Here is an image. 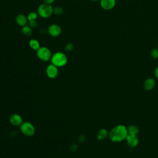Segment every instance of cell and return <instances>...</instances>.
Listing matches in <instances>:
<instances>
[{"label":"cell","mask_w":158,"mask_h":158,"mask_svg":"<svg viewBox=\"0 0 158 158\" xmlns=\"http://www.w3.org/2000/svg\"><path fill=\"white\" fill-rule=\"evenodd\" d=\"M127 135V127L123 124H118L110 129L108 137L112 142L117 143L125 140Z\"/></svg>","instance_id":"6da1fadb"},{"label":"cell","mask_w":158,"mask_h":158,"mask_svg":"<svg viewBox=\"0 0 158 158\" xmlns=\"http://www.w3.org/2000/svg\"><path fill=\"white\" fill-rule=\"evenodd\" d=\"M50 60L51 64L59 68L64 67L67 64L68 62V58L65 53L58 51L52 54Z\"/></svg>","instance_id":"7a4b0ae2"},{"label":"cell","mask_w":158,"mask_h":158,"mask_svg":"<svg viewBox=\"0 0 158 158\" xmlns=\"http://www.w3.org/2000/svg\"><path fill=\"white\" fill-rule=\"evenodd\" d=\"M37 13L38 15L42 18H48L53 14V7L51 4L43 2L39 6Z\"/></svg>","instance_id":"3957f363"},{"label":"cell","mask_w":158,"mask_h":158,"mask_svg":"<svg viewBox=\"0 0 158 158\" xmlns=\"http://www.w3.org/2000/svg\"><path fill=\"white\" fill-rule=\"evenodd\" d=\"M21 133L27 136H32L35 133V126L30 122H23L20 125Z\"/></svg>","instance_id":"277c9868"},{"label":"cell","mask_w":158,"mask_h":158,"mask_svg":"<svg viewBox=\"0 0 158 158\" xmlns=\"http://www.w3.org/2000/svg\"><path fill=\"white\" fill-rule=\"evenodd\" d=\"M36 56L38 58L44 62L51 60L52 54L50 49L46 46H41L36 51Z\"/></svg>","instance_id":"5b68a950"},{"label":"cell","mask_w":158,"mask_h":158,"mask_svg":"<svg viewBox=\"0 0 158 158\" xmlns=\"http://www.w3.org/2000/svg\"><path fill=\"white\" fill-rule=\"evenodd\" d=\"M46 73L49 78L54 79L59 74L58 67L52 64H51L47 66L46 69Z\"/></svg>","instance_id":"8992f818"},{"label":"cell","mask_w":158,"mask_h":158,"mask_svg":"<svg viewBox=\"0 0 158 158\" xmlns=\"http://www.w3.org/2000/svg\"><path fill=\"white\" fill-rule=\"evenodd\" d=\"M47 31L50 36L52 37H57L60 35L62 33V28L59 25L53 23L49 26Z\"/></svg>","instance_id":"52a82bcc"},{"label":"cell","mask_w":158,"mask_h":158,"mask_svg":"<svg viewBox=\"0 0 158 158\" xmlns=\"http://www.w3.org/2000/svg\"><path fill=\"white\" fill-rule=\"evenodd\" d=\"M125 141L128 147L131 148H134L138 145L139 139L138 135L128 134L127 136L126 137Z\"/></svg>","instance_id":"ba28073f"},{"label":"cell","mask_w":158,"mask_h":158,"mask_svg":"<svg viewBox=\"0 0 158 158\" xmlns=\"http://www.w3.org/2000/svg\"><path fill=\"white\" fill-rule=\"evenodd\" d=\"M9 122L10 123L11 125L15 127L19 126L23 122V119L22 117H21L20 115L19 114H12L10 115L9 117Z\"/></svg>","instance_id":"9c48e42d"},{"label":"cell","mask_w":158,"mask_h":158,"mask_svg":"<svg viewBox=\"0 0 158 158\" xmlns=\"http://www.w3.org/2000/svg\"><path fill=\"white\" fill-rule=\"evenodd\" d=\"M116 4V0H100L101 7L106 10H112Z\"/></svg>","instance_id":"30bf717a"},{"label":"cell","mask_w":158,"mask_h":158,"mask_svg":"<svg viewBox=\"0 0 158 158\" xmlns=\"http://www.w3.org/2000/svg\"><path fill=\"white\" fill-rule=\"evenodd\" d=\"M156 80L154 78L149 77L146 78L143 82V88L146 91H151L156 86Z\"/></svg>","instance_id":"8fae6325"},{"label":"cell","mask_w":158,"mask_h":158,"mask_svg":"<svg viewBox=\"0 0 158 158\" xmlns=\"http://www.w3.org/2000/svg\"><path fill=\"white\" fill-rule=\"evenodd\" d=\"M28 22V20L27 17H26L24 14H19L15 17V22L17 23V25L22 27L26 25Z\"/></svg>","instance_id":"7c38bea8"},{"label":"cell","mask_w":158,"mask_h":158,"mask_svg":"<svg viewBox=\"0 0 158 158\" xmlns=\"http://www.w3.org/2000/svg\"><path fill=\"white\" fill-rule=\"evenodd\" d=\"M109 136V131L106 128H102L98 130L96 134V138L99 141H102L106 139Z\"/></svg>","instance_id":"4fadbf2b"},{"label":"cell","mask_w":158,"mask_h":158,"mask_svg":"<svg viewBox=\"0 0 158 158\" xmlns=\"http://www.w3.org/2000/svg\"><path fill=\"white\" fill-rule=\"evenodd\" d=\"M127 127L128 134H129V135H138V134L139 132V127L135 124H131V125H129L128 126H127Z\"/></svg>","instance_id":"5bb4252c"},{"label":"cell","mask_w":158,"mask_h":158,"mask_svg":"<svg viewBox=\"0 0 158 158\" xmlns=\"http://www.w3.org/2000/svg\"><path fill=\"white\" fill-rule=\"evenodd\" d=\"M28 44H29V46L30 48L34 50V51H37L41 46H40V42L36 40V39H31L29 41V43H28Z\"/></svg>","instance_id":"9a60e30c"},{"label":"cell","mask_w":158,"mask_h":158,"mask_svg":"<svg viewBox=\"0 0 158 158\" xmlns=\"http://www.w3.org/2000/svg\"><path fill=\"white\" fill-rule=\"evenodd\" d=\"M21 31H22V33L25 35V36H29L31 35L32 33V28L30 27L29 25H25L23 27H22V29H21Z\"/></svg>","instance_id":"2e32d148"},{"label":"cell","mask_w":158,"mask_h":158,"mask_svg":"<svg viewBox=\"0 0 158 158\" xmlns=\"http://www.w3.org/2000/svg\"><path fill=\"white\" fill-rule=\"evenodd\" d=\"M64 13V10L63 7L60 6H56L53 8V14H54L56 15H61Z\"/></svg>","instance_id":"e0dca14e"},{"label":"cell","mask_w":158,"mask_h":158,"mask_svg":"<svg viewBox=\"0 0 158 158\" xmlns=\"http://www.w3.org/2000/svg\"><path fill=\"white\" fill-rule=\"evenodd\" d=\"M38 14L36 12H30L28 15H27V19L28 22L30 21H33V20H36L38 18Z\"/></svg>","instance_id":"ac0fdd59"},{"label":"cell","mask_w":158,"mask_h":158,"mask_svg":"<svg viewBox=\"0 0 158 158\" xmlns=\"http://www.w3.org/2000/svg\"><path fill=\"white\" fill-rule=\"evenodd\" d=\"M151 57L154 59H158V48H154L151 50L150 53Z\"/></svg>","instance_id":"d6986e66"},{"label":"cell","mask_w":158,"mask_h":158,"mask_svg":"<svg viewBox=\"0 0 158 158\" xmlns=\"http://www.w3.org/2000/svg\"><path fill=\"white\" fill-rule=\"evenodd\" d=\"M73 48H74L73 44L72 43H69L66 44L65 46V49L67 52L72 51L73 49Z\"/></svg>","instance_id":"ffe728a7"},{"label":"cell","mask_w":158,"mask_h":158,"mask_svg":"<svg viewBox=\"0 0 158 158\" xmlns=\"http://www.w3.org/2000/svg\"><path fill=\"white\" fill-rule=\"evenodd\" d=\"M31 28H35L36 27H38V23L36 22V20H33V21H30L29 22V25H28Z\"/></svg>","instance_id":"44dd1931"},{"label":"cell","mask_w":158,"mask_h":158,"mask_svg":"<svg viewBox=\"0 0 158 158\" xmlns=\"http://www.w3.org/2000/svg\"><path fill=\"white\" fill-rule=\"evenodd\" d=\"M154 77H156V78L158 80V66L155 68L154 71Z\"/></svg>","instance_id":"7402d4cb"},{"label":"cell","mask_w":158,"mask_h":158,"mask_svg":"<svg viewBox=\"0 0 158 158\" xmlns=\"http://www.w3.org/2000/svg\"><path fill=\"white\" fill-rule=\"evenodd\" d=\"M55 0H43V2L46 3V4H52Z\"/></svg>","instance_id":"603a6c76"},{"label":"cell","mask_w":158,"mask_h":158,"mask_svg":"<svg viewBox=\"0 0 158 158\" xmlns=\"http://www.w3.org/2000/svg\"><path fill=\"white\" fill-rule=\"evenodd\" d=\"M78 140H79L80 142H83V141H84V140H85V136H84V135H80V136H79Z\"/></svg>","instance_id":"cb8c5ba5"},{"label":"cell","mask_w":158,"mask_h":158,"mask_svg":"<svg viewBox=\"0 0 158 158\" xmlns=\"http://www.w3.org/2000/svg\"><path fill=\"white\" fill-rule=\"evenodd\" d=\"M91 1H93V2H96V1H100V0H90Z\"/></svg>","instance_id":"d4e9b609"}]
</instances>
